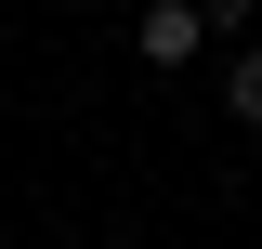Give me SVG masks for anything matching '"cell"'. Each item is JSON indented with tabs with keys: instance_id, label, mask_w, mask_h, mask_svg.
Here are the masks:
<instances>
[{
	"instance_id": "obj_1",
	"label": "cell",
	"mask_w": 262,
	"mask_h": 249,
	"mask_svg": "<svg viewBox=\"0 0 262 249\" xmlns=\"http://www.w3.org/2000/svg\"><path fill=\"white\" fill-rule=\"evenodd\" d=\"M196 39H210V0H144L131 53H144V66H196Z\"/></svg>"
},
{
	"instance_id": "obj_2",
	"label": "cell",
	"mask_w": 262,
	"mask_h": 249,
	"mask_svg": "<svg viewBox=\"0 0 262 249\" xmlns=\"http://www.w3.org/2000/svg\"><path fill=\"white\" fill-rule=\"evenodd\" d=\"M223 118H249V131H262V53H236V66H223Z\"/></svg>"
}]
</instances>
